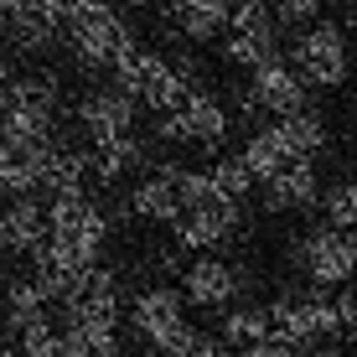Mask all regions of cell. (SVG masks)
Masks as SVG:
<instances>
[{
  "label": "cell",
  "instance_id": "6da1fadb",
  "mask_svg": "<svg viewBox=\"0 0 357 357\" xmlns=\"http://www.w3.org/2000/svg\"><path fill=\"white\" fill-rule=\"evenodd\" d=\"M114 89L130 93L140 109H155V114L166 119L192 98V73L176 68L161 52H151V47H140L135 57H125V63L114 68Z\"/></svg>",
  "mask_w": 357,
  "mask_h": 357
},
{
  "label": "cell",
  "instance_id": "7a4b0ae2",
  "mask_svg": "<svg viewBox=\"0 0 357 357\" xmlns=\"http://www.w3.org/2000/svg\"><path fill=\"white\" fill-rule=\"evenodd\" d=\"M63 36H68L73 63H78V68H89V73H104V68L114 73L119 63H125V57L140 52V42H135L130 21L119 16V10L109 6V0H98L89 16H78Z\"/></svg>",
  "mask_w": 357,
  "mask_h": 357
},
{
  "label": "cell",
  "instance_id": "3957f363",
  "mask_svg": "<svg viewBox=\"0 0 357 357\" xmlns=\"http://www.w3.org/2000/svg\"><path fill=\"white\" fill-rule=\"evenodd\" d=\"M130 326H135V337H140L145 347L161 352V357H187V347L197 342V331L187 321V301L171 285H151V290L135 295Z\"/></svg>",
  "mask_w": 357,
  "mask_h": 357
},
{
  "label": "cell",
  "instance_id": "277c9868",
  "mask_svg": "<svg viewBox=\"0 0 357 357\" xmlns=\"http://www.w3.org/2000/svg\"><path fill=\"white\" fill-rule=\"evenodd\" d=\"M295 73L305 78V89H337L352 73V52H347V31L316 21L295 36Z\"/></svg>",
  "mask_w": 357,
  "mask_h": 357
},
{
  "label": "cell",
  "instance_id": "5b68a950",
  "mask_svg": "<svg viewBox=\"0 0 357 357\" xmlns=\"http://www.w3.org/2000/svg\"><path fill=\"white\" fill-rule=\"evenodd\" d=\"M301 275L311 285H352L357 280V233L347 228H311L301 238Z\"/></svg>",
  "mask_w": 357,
  "mask_h": 357
},
{
  "label": "cell",
  "instance_id": "8992f818",
  "mask_svg": "<svg viewBox=\"0 0 357 357\" xmlns=\"http://www.w3.org/2000/svg\"><path fill=\"white\" fill-rule=\"evenodd\" d=\"M269 321H275V342H285V347H301V342H321L331 337L342 321H337V301H326V295H280L275 305H269Z\"/></svg>",
  "mask_w": 357,
  "mask_h": 357
},
{
  "label": "cell",
  "instance_id": "52a82bcc",
  "mask_svg": "<svg viewBox=\"0 0 357 357\" xmlns=\"http://www.w3.org/2000/svg\"><path fill=\"white\" fill-rule=\"evenodd\" d=\"M228 125H233V119H228L223 98L207 93V89H192L187 104L161 119V135H166V140H187V145H218L228 135Z\"/></svg>",
  "mask_w": 357,
  "mask_h": 357
},
{
  "label": "cell",
  "instance_id": "ba28073f",
  "mask_svg": "<svg viewBox=\"0 0 357 357\" xmlns=\"http://www.w3.org/2000/svg\"><path fill=\"white\" fill-rule=\"evenodd\" d=\"M135 114H140V104H135L130 93H119V89H93L78 104V125L93 140V151L98 145H114V140H130L135 135Z\"/></svg>",
  "mask_w": 357,
  "mask_h": 357
},
{
  "label": "cell",
  "instance_id": "9c48e42d",
  "mask_svg": "<svg viewBox=\"0 0 357 357\" xmlns=\"http://www.w3.org/2000/svg\"><path fill=\"white\" fill-rule=\"evenodd\" d=\"M63 357H119V316L109 311H63Z\"/></svg>",
  "mask_w": 357,
  "mask_h": 357
},
{
  "label": "cell",
  "instance_id": "30bf717a",
  "mask_svg": "<svg viewBox=\"0 0 357 357\" xmlns=\"http://www.w3.org/2000/svg\"><path fill=\"white\" fill-rule=\"evenodd\" d=\"M249 104L254 109H269V114H301L305 109V78L295 73V63L285 57H275V63L254 68L249 73Z\"/></svg>",
  "mask_w": 357,
  "mask_h": 357
},
{
  "label": "cell",
  "instance_id": "8fae6325",
  "mask_svg": "<svg viewBox=\"0 0 357 357\" xmlns=\"http://www.w3.org/2000/svg\"><path fill=\"white\" fill-rule=\"evenodd\" d=\"M181 285H187V301L192 305H207V311H223L243 295V269L218 259V254H202V259L187 264V275H181Z\"/></svg>",
  "mask_w": 357,
  "mask_h": 357
},
{
  "label": "cell",
  "instance_id": "7c38bea8",
  "mask_svg": "<svg viewBox=\"0 0 357 357\" xmlns=\"http://www.w3.org/2000/svg\"><path fill=\"white\" fill-rule=\"evenodd\" d=\"M243 223V207L238 202H207V207H192V213L176 218V243L181 249H218L228 243Z\"/></svg>",
  "mask_w": 357,
  "mask_h": 357
},
{
  "label": "cell",
  "instance_id": "4fadbf2b",
  "mask_svg": "<svg viewBox=\"0 0 357 357\" xmlns=\"http://www.w3.org/2000/svg\"><path fill=\"white\" fill-rule=\"evenodd\" d=\"M0 249L6 254H42L47 249V202L36 197H16L0 213Z\"/></svg>",
  "mask_w": 357,
  "mask_h": 357
},
{
  "label": "cell",
  "instance_id": "5bb4252c",
  "mask_svg": "<svg viewBox=\"0 0 357 357\" xmlns=\"http://www.w3.org/2000/svg\"><path fill=\"white\" fill-rule=\"evenodd\" d=\"M155 6L176 21V31L187 36V42H213V36L233 21L238 0H155Z\"/></svg>",
  "mask_w": 357,
  "mask_h": 357
},
{
  "label": "cell",
  "instance_id": "9a60e30c",
  "mask_svg": "<svg viewBox=\"0 0 357 357\" xmlns=\"http://www.w3.org/2000/svg\"><path fill=\"white\" fill-rule=\"evenodd\" d=\"M130 213L135 218H145V223H171L176 228V218H181V192H176V171H155V176H145V181H135V192H130Z\"/></svg>",
  "mask_w": 357,
  "mask_h": 357
},
{
  "label": "cell",
  "instance_id": "2e32d148",
  "mask_svg": "<svg viewBox=\"0 0 357 357\" xmlns=\"http://www.w3.org/2000/svg\"><path fill=\"white\" fill-rule=\"evenodd\" d=\"M321 202V181H316V166L311 161H295L285 166L275 181H264V207L269 213H301V207Z\"/></svg>",
  "mask_w": 357,
  "mask_h": 357
},
{
  "label": "cell",
  "instance_id": "e0dca14e",
  "mask_svg": "<svg viewBox=\"0 0 357 357\" xmlns=\"http://www.w3.org/2000/svg\"><path fill=\"white\" fill-rule=\"evenodd\" d=\"M238 161L249 166V176L259 181V187H264V181H275V176H280V171H285V166H295V161H290V151H285V140H280V130H275V125L254 130L249 140H243Z\"/></svg>",
  "mask_w": 357,
  "mask_h": 357
},
{
  "label": "cell",
  "instance_id": "ac0fdd59",
  "mask_svg": "<svg viewBox=\"0 0 357 357\" xmlns=\"http://www.w3.org/2000/svg\"><path fill=\"white\" fill-rule=\"evenodd\" d=\"M280 140H285L290 161H316V155L326 151V119L316 114V109H301V114H285L275 119Z\"/></svg>",
  "mask_w": 357,
  "mask_h": 357
},
{
  "label": "cell",
  "instance_id": "d6986e66",
  "mask_svg": "<svg viewBox=\"0 0 357 357\" xmlns=\"http://www.w3.org/2000/svg\"><path fill=\"white\" fill-rule=\"evenodd\" d=\"M36 316H52V301L42 295V285H36L31 275L10 280L6 285V321H10V331H21L26 321H36Z\"/></svg>",
  "mask_w": 357,
  "mask_h": 357
},
{
  "label": "cell",
  "instance_id": "ffe728a7",
  "mask_svg": "<svg viewBox=\"0 0 357 357\" xmlns=\"http://www.w3.org/2000/svg\"><path fill=\"white\" fill-rule=\"evenodd\" d=\"M275 337V321H269L264 305H238V311L223 316V342H233V347H259V342Z\"/></svg>",
  "mask_w": 357,
  "mask_h": 357
},
{
  "label": "cell",
  "instance_id": "44dd1931",
  "mask_svg": "<svg viewBox=\"0 0 357 357\" xmlns=\"http://www.w3.org/2000/svg\"><path fill=\"white\" fill-rule=\"evenodd\" d=\"M140 161H145V145L135 140V135H130V140H114V145H98V151L89 155V166H93L98 181H119L125 171H135Z\"/></svg>",
  "mask_w": 357,
  "mask_h": 357
},
{
  "label": "cell",
  "instance_id": "7402d4cb",
  "mask_svg": "<svg viewBox=\"0 0 357 357\" xmlns=\"http://www.w3.org/2000/svg\"><path fill=\"white\" fill-rule=\"evenodd\" d=\"M16 352L21 357H63V321L57 316H36L16 331Z\"/></svg>",
  "mask_w": 357,
  "mask_h": 357
},
{
  "label": "cell",
  "instance_id": "603a6c76",
  "mask_svg": "<svg viewBox=\"0 0 357 357\" xmlns=\"http://www.w3.org/2000/svg\"><path fill=\"white\" fill-rule=\"evenodd\" d=\"M213 187H218V197H223V202H243V197H249L254 187H259V181L249 176V166L238 161V155H218L213 166Z\"/></svg>",
  "mask_w": 357,
  "mask_h": 357
},
{
  "label": "cell",
  "instance_id": "cb8c5ba5",
  "mask_svg": "<svg viewBox=\"0 0 357 357\" xmlns=\"http://www.w3.org/2000/svg\"><path fill=\"white\" fill-rule=\"evenodd\" d=\"M275 10H269V0H238V10H233L228 31L238 36H259V42H275Z\"/></svg>",
  "mask_w": 357,
  "mask_h": 357
},
{
  "label": "cell",
  "instance_id": "d4e9b609",
  "mask_svg": "<svg viewBox=\"0 0 357 357\" xmlns=\"http://www.w3.org/2000/svg\"><path fill=\"white\" fill-rule=\"evenodd\" d=\"M223 63L233 68H264V63H275V42H259V36H238V31H228L223 36Z\"/></svg>",
  "mask_w": 357,
  "mask_h": 357
},
{
  "label": "cell",
  "instance_id": "484cf974",
  "mask_svg": "<svg viewBox=\"0 0 357 357\" xmlns=\"http://www.w3.org/2000/svg\"><path fill=\"white\" fill-rule=\"evenodd\" d=\"M321 207H326V223L331 228L357 233V181H337L331 192H321Z\"/></svg>",
  "mask_w": 357,
  "mask_h": 357
},
{
  "label": "cell",
  "instance_id": "4316f807",
  "mask_svg": "<svg viewBox=\"0 0 357 357\" xmlns=\"http://www.w3.org/2000/svg\"><path fill=\"white\" fill-rule=\"evenodd\" d=\"M321 6H326V0H269V10H275L280 21H295V26H305V21L316 26Z\"/></svg>",
  "mask_w": 357,
  "mask_h": 357
},
{
  "label": "cell",
  "instance_id": "83f0119b",
  "mask_svg": "<svg viewBox=\"0 0 357 357\" xmlns=\"http://www.w3.org/2000/svg\"><path fill=\"white\" fill-rule=\"evenodd\" d=\"M337 321L347 331H357V290H342L337 295Z\"/></svg>",
  "mask_w": 357,
  "mask_h": 357
},
{
  "label": "cell",
  "instance_id": "f1b7e54d",
  "mask_svg": "<svg viewBox=\"0 0 357 357\" xmlns=\"http://www.w3.org/2000/svg\"><path fill=\"white\" fill-rule=\"evenodd\" d=\"M187 357H228V347H223V337H197Z\"/></svg>",
  "mask_w": 357,
  "mask_h": 357
},
{
  "label": "cell",
  "instance_id": "f546056e",
  "mask_svg": "<svg viewBox=\"0 0 357 357\" xmlns=\"http://www.w3.org/2000/svg\"><path fill=\"white\" fill-rule=\"evenodd\" d=\"M238 357H295V347H285V342L269 337V342H259V347H243Z\"/></svg>",
  "mask_w": 357,
  "mask_h": 357
},
{
  "label": "cell",
  "instance_id": "4dcf8cb0",
  "mask_svg": "<svg viewBox=\"0 0 357 357\" xmlns=\"http://www.w3.org/2000/svg\"><path fill=\"white\" fill-rule=\"evenodd\" d=\"M6 89H10V73H0V114H6Z\"/></svg>",
  "mask_w": 357,
  "mask_h": 357
}]
</instances>
